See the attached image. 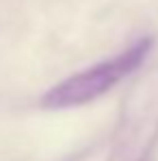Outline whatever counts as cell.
<instances>
[{
	"mask_svg": "<svg viewBox=\"0 0 158 161\" xmlns=\"http://www.w3.org/2000/svg\"><path fill=\"white\" fill-rule=\"evenodd\" d=\"M150 48H152L150 37L139 39L136 44H132L128 50L119 53L117 57L102 61L89 70H82L78 74L65 79L63 83L54 85L41 98V105L46 109H69L93 103L95 98L110 92L119 80H124L128 74H132L143 63Z\"/></svg>",
	"mask_w": 158,
	"mask_h": 161,
	"instance_id": "obj_1",
	"label": "cell"
}]
</instances>
